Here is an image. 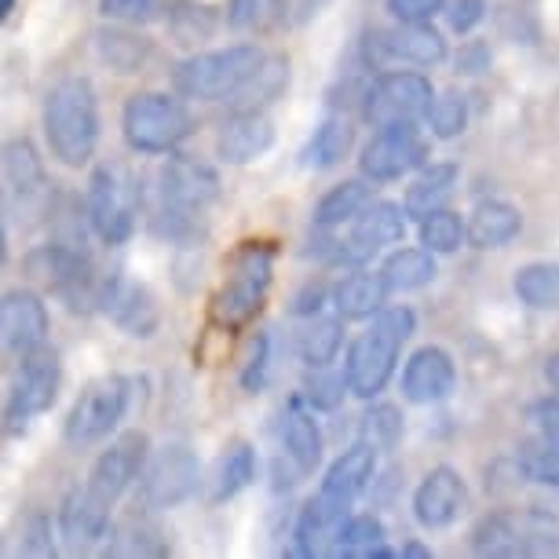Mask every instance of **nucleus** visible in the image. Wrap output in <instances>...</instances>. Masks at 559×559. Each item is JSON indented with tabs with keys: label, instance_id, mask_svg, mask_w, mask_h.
Returning a JSON list of instances; mask_svg holds the SVG:
<instances>
[{
	"label": "nucleus",
	"instance_id": "obj_1",
	"mask_svg": "<svg viewBox=\"0 0 559 559\" xmlns=\"http://www.w3.org/2000/svg\"><path fill=\"white\" fill-rule=\"evenodd\" d=\"M45 140L67 168L92 162L99 143V99L88 78H62L45 96Z\"/></svg>",
	"mask_w": 559,
	"mask_h": 559
},
{
	"label": "nucleus",
	"instance_id": "obj_2",
	"mask_svg": "<svg viewBox=\"0 0 559 559\" xmlns=\"http://www.w3.org/2000/svg\"><path fill=\"white\" fill-rule=\"evenodd\" d=\"M414 330H417V314L409 308H384L377 314V322L352 344V352L344 358V369L358 399H373L384 392L395 373L399 352L414 336Z\"/></svg>",
	"mask_w": 559,
	"mask_h": 559
},
{
	"label": "nucleus",
	"instance_id": "obj_3",
	"mask_svg": "<svg viewBox=\"0 0 559 559\" xmlns=\"http://www.w3.org/2000/svg\"><path fill=\"white\" fill-rule=\"evenodd\" d=\"M263 62V51L257 45H235V48H216L202 51V56L183 59L173 73L176 92L187 99L202 103H230L246 88V81L257 73Z\"/></svg>",
	"mask_w": 559,
	"mask_h": 559
},
{
	"label": "nucleus",
	"instance_id": "obj_4",
	"mask_svg": "<svg viewBox=\"0 0 559 559\" xmlns=\"http://www.w3.org/2000/svg\"><path fill=\"white\" fill-rule=\"evenodd\" d=\"M121 132L135 154H168L194 132V118L176 96L140 92L124 103Z\"/></svg>",
	"mask_w": 559,
	"mask_h": 559
},
{
	"label": "nucleus",
	"instance_id": "obj_5",
	"mask_svg": "<svg viewBox=\"0 0 559 559\" xmlns=\"http://www.w3.org/2000/svg\"><path fill=\"white\" fill-rule=\"evenodd\" d=\"M274 278V249L260 241H246L235 257H230L227 282L213 300V319L227 330L246 325L252 314L263 308Z\"/></svg>",
	"mask_w": 559,
	"mask_h": 559
},
{
	"label": "nucleus",
	"instance_id": "obj_6",
	"mask_svg": "<svg viewBox=\"0 0 559 559\" xmlns=\"http://www.w3.org/2000/svg\"><path fill=\"white\" fill-rule=\"evenodd\" d=\"M132 388L135 381L118 373L99 377V381H92L84 388V392L73 399L67 420H62V439H67V447L88 450L107 439L110 431L121 425V417L129 414Z\"/></svg>",
	"mask_w": 559,
	"mask_h": 559
},
{
	"label": "nucleus",
	"instance_id": "obj_7",
	"mask_svg": "<svg viewBox=\"0 0 559 559\" xmlns=\"http://www.w3.org/2000/svg\"><path fill=\"white\" fill-rule=\"evenodd\" d=\"M88 224L107 241V246H124L135 235L140 219V187L121 165H99L88 179Z\"/></svg>",
	"mask_w": 559,
	"mask_h": 559
},
{
	"label": "nucleus",
	"instance_id": "obj_8",
	"mask_svg": "<svg viewBox=\"0 0 559 559\" xmlns=\"http://www.w3.org/2000/svg\"><path fill=\"white\" fill-rule=\"evenodd\" d=\"M431 99H436V92H431L428 78L409 73V70H392V73H381V78L362 92V118L373 124V129H384V124H395V121H417V118H428Z\"/></svg>",
	"mask_w": 559,
	"mask_h": 559
},
{
	"label": "nucleus",
	"instance_id": "obj_9",
	"mask_svg": "<svg viewBox=\"0 0 559 559\" xmlns=\"http://www.w3.org/2000/svg\"><path fill=\"white\" fill-rule=\"evenodd\" d=\"M198 479H202V464L194 453L179 442H168L143 464L140 501L146 509H179L198 490Z\"/></svg>",
	"mask_w": 559,
	"mask_h": 559
},
{
	"label": "nucleus",
	"instance_id": "obj_10",
	"mask_svg": "<svg viewBox=\"0 0 559 559\" xmlns=\"http://www.w3.org/2000/svg\"><path fill=\"white\" fill-rule=\"evenodd\" d=\"M59 384H62V366L51 347H37V352L23 355L19 373L12 381V392H8V406H4L8 428L26 425L29 417L51 409V403L59 399Z\"/></svg>",
	"mask_w": 559,
	"mask_h": 559
},
{
	"label": "nucleus",
	"instance_id": "obj_11",
	"mask_svg": "<svg viewBox=\"0 0 559 559\" xmlns=\"http://www.w3.org/2000/svg\"><path fill=\"white\" fill-rule=\"evenodd\" d=\"M425 157H428V143L420 140L417 121H395L377 129L373 140L362 146L358 168L373 183H392V179H403L409 168L425 165Z\"/></svg>",
	"mask_w": 559,
	"mask_h": 559
},
{
	"label": "nucleus",
	"instance_id": "obj_12",
	"mask_svg": "<svg viewBox=\"0 0 559 559\" xmlns=\"http://www.w3.org/2000/svg\"><path fill=\"white\" fill-rule=\"evenodd\" d=\"M99 311L118 325L132 341H151L162 325V308L157 297L143 282L129 278V274H110L99 286Z\"/></svg>",
	"mask_w": 559,
	"mask_h": 559
},
{
	"label": "nucleus",
	"instance_id": "obj_13",
	"mask_svg": "<svg viewBox=\"0 0 559 559\" xmlns=\"http://www.w3.org/2000/svg\"><path fill=\"white\" fill-rule=\"evenodd\" d=\"M406 205L395 202H369L362 213L352 219V235L336 246V263H362L373 252L399 246L406 238Z\"/></svg>",
	"mask_w": 559,
	"mask_h": 559
},
{
	"label": "nucleus",
	"instance_id": "obj_14",
	"mask_svg": "<svg viewBox=\"0 0 559 559\" xmlns=\"http://www.w3.org/2000/svg\"><path fill=\"white\" fill-rule=\"evenodd\" d=\"M146 457H151V439H146L143 431H124V436L114 439L110 447L99 453V461L92 464L88 487L114 504L132 483H140Z\"/></svg>",
	"mask_w": 559,
	"mask_h": 559
},
{
	"label": "nucleus",
	"instance_id": "obj_15",
	"mask_svg": "<svg viewBox=\"0 0 559 559\" xmlns=\"http://www.w3.org/2000/svg\"><path fill=\"white\" fill-rule=\"evenodd\" d=\"M157 198L187 209H205L219 198V176L213 165L198 162V157L176 154L157 168Z\"/></svg>",
	"mask_w": 559,
	"mask_h": 559
},
{
	"label": "nucleus",
	"instance_id": "obj_16",
	"mask_svg": "<svg viewBox=\"0 0 559 559\" xmlns=\"http://www.w3.org/2000/svg\"><path fill=\"white\" fill-rule=\"evenodd\" d=\"M369 59L436 67V62L447 59V40L428 23H399L392 29H381V34L369 37Z\"/></svg>",
	"mask_w": 559,
	"mask_h": 559
},
{
	"label": "nucleus",
	"instance_id": "obj_17",
	"mask_svg": "<svg viewBox=\"0 0 559 559\" xmlns=\"http://www.w3.org/2000/svg\"><path fill=\"white\" fill-rule=\"evenodd\" d=\"M107 531H110V501L92 490L88 483L70 490L67 501L59 504V537L67 542L70 552L92 548L107 537Z\"/></svg>",
	"mask_w": 559,
	"mask_h": 559
},
{
	"label": "nucleus",
	"instance_id": "obj_18",
	"mask_svg": "<svg viewBox=\"0 0 559 559\" xmlns=\"http://www.w3.org/2000/svg\"><path fill=\"white\" fill-rule=\"evenodd\" d=\"M0 330L12 355H29L48 341V308L34 289H12L0 304Z\"/></svg>",
	"mask_w": 559,
	"mask_h": 559
},
{
	"label": "nucleus",
	"instance_id": "obj_19",
	"mask_svg": "<svg viewBox=\"0 0 559 559\" xmlns=\"http://www.w3.org/2000/svg\"><path fill=\"white\" fill-rule=\"evenodd\" d=\"M464 501H468V490H464L461 472H453L450 464H439L414 490V515L425 531H442V526L457 523Z\"/></svg>",
	"mask_w": 559,
	"mask_h": 559
},
{
	"label": "nucleus",
	"instance_id": "obj_20",
	"mask_svg": "<svg viewBox=\"0 0 559 559\" xmlns=\"http://www.w3.org/2000/svg\"><path fill=\"white\" fill-rule=\"evenodd\" d=\"M457 388V366L453 358L442 352V347H420V352L409 355V362L403 369V395L417 406H431L442 403V399L453 395Z\"/></svg>",
	"mask_w": 559,
	"mask_h": 559
},
{
	"label": "nucleus",
	"instance_id": "obj_21",
	"mask_svg": "<svg viewBox=\"0 0 559 559\" xmlns=\"http://www.w3.org/2000/svg\"><path fill=\"white\" fill-rule=\"evenodd\" d=\"M4 183H8V205L19 202V213L45 209L48 202V176L40 165L37 146L29 140H12L4 146Z\"/></svg>",
	"mask_w": 559,
	"mask_h": 559
},
{
	"label": "nucleus",
	"instance_id": "obj_22",
	"mask_svg": "<svg viewBox=\"0 0 559 559\" xmlns=\"http://www.w3.org/2000/svg\"><path fill=\"white\" fill-rule=\"evenodd\" d=\"M274 121L263 110H235L216 135V157L227 165H249L271 151Z\"/></svg>",
	"mask_w": 559,
	"mask_h": 559
},
{
	"label": "nucleus",
	"instance_id": "obj_23",
	"mask_svg": "<svg viewBox=\"0 0 559 559\" xmlns=\"http://www.w3.org/2000/svg\"><path fill=\"white\" fill-rule=\"evenodd\" d=\"M347 520L344 504L330 501L325 493H314V498L300 509V520L293 526V545H297L300 556H322L333 552V542L341 534V526Z\"/></svg>",
	"mask_w": 559,
	"mask_h": 559
},
{
	"label": "nucleus",
	"instance_id": "obj_24",
	"mask_svg": "<svg viewBox=\"0 0 559 559\" xmlns=\"http://www.w3.org/2000/svg\"><path fill=\"white\" fill-rule=\"evenodd\" d=\"M373 472H377V450L369 447V442H355L352 450H344L341 457L330 464L319 493H325V498L336 504H344V509H352L358 493L369 487Z\"/></svg>",
	"mask_w": 559,
	"mask_h": 559
},
{
	"label": "nucleus",
	"instance_id": "obj_25",
	"mask_svg": "<svg viewBox=\"0 0 559 559\" xmlns=\"http://www.w3.org/2000/svg\"><path fill=\"white\" fill-rule=\"evenodd\" d=\"M472 548L479 556H531V526H526V512H493L472 531Z\"/></svg>",
	"mask_w": 559,
	"mask_h": 559
},
{
	"label": "nucleus",
	"instance_id": "obj_26",
	"mask_svg": "<svg viewBox=\"0 0 559 559\" xmlns=\"http://www.w3.org/2000/svg\"><path fill=\"white\" fill-rule=\"evenodd\" d=\"M388 282L384 274H369V271H355L347 274L344 282H336L333 289V308L344 319H377L384 311V297H388Z\"/></svg>",
	"mask_w": 559,
	"mask_h": 559
},
{
	"label": "nucleus",
	"instance_id": "obj_27",
	"mask_svg": "<svg viewBox=\"0 0 559 559\" xmlns=\"http://www.w3.org/2000/svg\"><path fill=\"white\" fill-rule=\"evenodd\" d=\"M523 230V213L509 202H483L468 216V246L504 249Z\"/></svg>",
	"mask_w": 559,
	"mask_h": 559
},
{
	"label": "nucleus",
	"instance_id": "obj_28",
	"mask_svg": "<svg viewBox=\"0 0 559 559\" xmlns=\"http://www.w3.org/2000/svg\"><path fill=\"white\" fill-rule=\"evenodd\" d=\"M352 143H355V124L347 121L344 114H333V118H325L319 129H314L308 146L300 151V165L314 168V173L336 168L347 154H352Z\"/></svg>",
	"mask_w": 559,
	"mask_h": 559
},
{
	"label": "nucleus",
	"instance_id": "obj_29",
	"mask_svg": "<svg viewBox=\"0 0 559 559\" xmlns=\"http://www.w3.org/2000/svg\"><path fill=\"white\" fill-rule=\"evenodd\" d=\"M252 479H257V453H252L249 442H235L227 453H219L213 476H209V504L238 498Z\"/></svg>",
	"mask_w": 559,
	"mask_h": 559
},
{
	"label": "nucleus",
	"instance_id": "obj_30",
	"mask_svg": "<svg viewBox=\"0 0 559 559\" xmlns=\"http://www.w3.org/2000/svg\"><path fill=\"white\" fill-rule=\"evenodd\" d=\"M282 439H286L289 461L297 464V472H314L322 461V431L308 409L300 406V399H293L286 409V425H282Z\"/></svg>",
	"mask_w": 559,
	"mask_h": 559
},
{
	"label": "nucleus",
	"instance_id": "obj_31",
	"mask_svg": "<svg viewBox=\"0 0 559 559\" xmlns=\"http://www.w3.org/2000/svg\"><path fill=\"white\" fill-rule=\"evenodd\" d=\"M457 179H461V168L453 165V162L428 165L425 173H420L414 183H409V191H406V213L414 216V219L431 216L436 209L447 205V198L453 194Z\"/></svg>",
	"mask_w": 559,
	"mask_h": 559
},
{
	"label": "nucleus",
	"instance_id": "obj_32",
	"mask_svg": "<svg viewBox=\"0 0 559 559\" xmlns=\"http://www.w3.org/2000/svg\"><path fill=\"white\" fill-rule=\"evenodd\" d=\"M289 84V59L286 56H263V62L257 67V73L246 81V88L230 99L235 110H263L267 103H274L286 92Z\"/></svg>",
	"mask_w": 559,
	"mask_h": 559
},
{
	"label": "nucleus",
	"instance_id": "obj_33",
	"mask_svg": "<svg viewBox=\"0 0 559 559\" xmlns=\"http://www.w3.org/2000/svg\"><path fill=\"white\" fill-rule=\"evenodd\" d=\"M369 202H373V187H369L366 179H344V183L330 187V191L322 194V202L314 205V227L352 224Z\"/></svg>",
	"mask_w": 559,
	"mask_h": 559
},
{
	"label": "nucleus",
	"instance_id": "obj_34",
	"mask_svg": "<svg viewBox=\"0 0 559 559\" xmlns=\"http://www.w3.org/2000/svg\"><path fill=\"white\" fill-rule=\"evenodd\" d=\"M384 282L392 293H414L425 289L428 282H436V252L431 249H395L392 257L384 260Z\"/></svg>",
	"mask_w": 559,
	"mask_h": 559
},
{
	"label": "nucleus",
	"instance_id": "obj_35",
	"mask_svg": "<svg viewBox=\"0 0 559 559\" xmlns=\"http://www.w3.org/2000/svg\"><path fill=\"white\" fill-rule=\"evenodd\" d=\"M512 289L526 308L534 311H556L559 308V263L534 260L515 271Z\"/></svg>",
	"mask_w": 559,
	"mask_h": 559
},
{
	"label": "nucleus",
	"instance_id": "obj_36",
	"mask_svg": "<svg viewBox=\"0 0 559 559\" xmlns=\"http://www.w3.org/2000/svg\"><path fill=\"white\" fill-rule=\"evenodd\" d=\"M341 344H344V314H336V319H311L308 325H304L297 347H300L304 366L322 369L336 358Z\"/></svg>",
	"mask_w": 559,
	"mask_h": 559
},
{
	"label": "nucleus",
	"instance_id": "obj_37",
	"mask_svg": "<svg viewBox=\"0 0 559 559\" xmlns=\"http://www.w3.org/2000/svg\"><path fill=\"white\" fill-rule=\"evenodd\" d=\"M96 51L110 70L118 73H135L143 67V59L151 56V45L143 37L129 34V29H99L96 34Z\"/></svg>",
	"mask_w": 559,
	"mask_h": 559
},
{
	"label": "nucleus",
	"instance_id": "obj_38",
	"mask_svg": "<svg viewBox=\"0 0 559 559\" xmlns=\"http://www.w3.org/2000/svg\"><path fill=\"white\" fill-rule=\"evenodd\" d=\"M515 468L537 487L559 490V436H542L537 442H526L520 457H515Z\"/></svg>",
	"mask_w": 559,
	"mask_h": 559
},
{
	"label": "nucleus",
	"instance_id": "obj_39",
	"mask_svg": "<svg viewBox=\"0 0 559 559\" xmlns=\"http://www.w3.org/2000/svg\"><path fill=\"white\" fill-rule=\"evenodd\" d=\"M282 23H289L286 0H230L227 4V26L241 34H263Z\"/></svg>",
	"mask_w": 559,
	"mask_h": 559
},
{
	"label": "nucleus",
	"instance_id": "obj_40",
	"mask_svg": "<svg viewBox=\"0 0 559 559\" xmlns=\"http://www.w3.org/2000/svg\"><path fill=\"white\" fill-rule=\"evenodd\" d=\"M461 241H468V224H461V216L450 213V209H436L431 216L420 219V246L431 249L436 257L457 252Z\"/></svg>",
	"mask_w": 559,
	"mask_h": 559
},
{
	"label": "nucleus",
	"instance_id": "obj_41",
	"mask_svg": "<svg viewBox=\"0 0 559 559\" xmlns=\"http://www.w3.org/2000/svg\"><path fill=\"white\" fill-rule=\"evenodd\" d=\"M377 545H384L381 520H373V515H347L330 556H373Z\"/></svg>",
	"mask_w": 559,
	"mask_h": 559
},
{
	"label": "nucleus",
	"instance_id": "obj_42",
	"mask_svg": "<svg viewBox=\"0 0 559 559\" xmlns=\"http://www.w3.org/2000/svg\"><path fill=\"white\" fill-rule=\"evenodd\" d=\"M358 436H362V442H369L377 453L395 450V442L403 439V414L388 403L369 406L362 420H358Z\"/></svg>",
	"mask_w": 559,
	"mask_h": 559
},
{
	"label": "nucleus",
	"instance_id": "obj_43",
	"mask_svg": "<svg viewBox=\"0 0 559 559\" xmlns=\"http://www.w3.org/2000/svg\"><path fill=\"white\" fill-rule=\"evenodd\" d=\"M198 224H202V209H187V205H173L157 198V209L151 216V230L165 241H191L198 235Z\"/></svg>",
	"mask_w": 559,
	"mask_h": 559
},
{
	"label": "nucleus",
	"instance_id": "obj_44",
	"mask_svg": "<svg viewBox=\"0 0 559 559\" xmlns=\"http://www.w3.org/2000/svg\"><path fill=\"white\" fill-rule=\"evenodd\" d=\"M428 129L436 140H457V135L468 129V99L457 96V92H447V96L431 99Z\"/></svg>",
	"mask_w": 559,
	"mask_h": 559
},
{
	"label": "nucleus",
	"instance_id": "obj_45",
	"mask_svg": "<svg viewBox=\"0 0 559 559\" xmlns=\"http://www.w3.org/2000/svg\"><path fill=\"white\" fill-rule=\"evenodd\" d=\"M344 388H352V381H347V369L344 373H330V366L314 369V377L308 381V403L314 409H336L344 403Z\"/></svg>",
	"mask_w": 559,
	"mask_h": 559
},
{
	"label": "nucleus",
	"instance_id": "obj_46",
	"mask_svg": "<svg viewBox=\"0 0 559 559\" xmlns=\"http://www.w3.org/2000/svg\"><path fill=\"white\" fill-rule=\"evenodd\" d=\"M267 362H271V341H267V333H260V336H252L246 366H241V373H238L246 392H260L263 388V381H267Z\"/></svg>",
	"mask_w": 559,
	"mask_h": 559
},
{
	"label": "nucleus",
	"instance_id": "obj_47",
	"mask_svg": "<svg viewBox=\"0 0 559 559\" xmlns=\"http://www.w3.org/2000/svg\"><path fill=\"white\" fill-rule=\"evenodd\" d=\"M23 556H51V520L45 512H29L23 520Z\"/></svg>",
	"mask_w": 559,
	"mask_h": 559
},
{
	"label": "nucleus",
	"instance_id": "obj_48",
	"mask_svg": "<svg viewBox=\"0 0 559 559\" xmlns=\"http://www.w3.org/2000/svg\"><path fill=\"white\" fill-rule=\"evenodd\" d=\"M483 15H487V0H450L447 4V23L461 37L472 34L483 23Z\"/></svg>",
	"mask_w": 559,
	"mask_h": 559
},
{
	"label": "nucleus",
	"instance_id": "obj_49",
	"mask_svg": "<svg viewBox=\"0 0 559 559\" xmlns=\"http://www.w3.org/2000/svg\"><path fill=\"white\" fill-rule=\"evenodd\" d=\"M388 12L399 23H431L439 12H447V0H388Z\"/></svg>",
	"mask_w": 559,
	"mask_h": 559
},
{
	"label": "nucleus",
	"instance_id": "obj_50",
	"mask_svg": "<svg viewBox=\"0 0 559 559\" xmlns=\"http://www.w3.org/2000/svg\"><path fill=\"white\" fill-rule=\"evenodd\" d=\"M114 556H162L165 552V545L157 542V534L154 531H146V526H140V531H132L118 537V545L110 548Z\"/></svg>",
	"mask_w": 559,
	"mask_h": 559
},
{
	"label": "nucleus",
	"instance_id": "obj_51",
	"mask_svg": "<svg viewBox=\"0 0 559 559\" xmlns=\"http://www.w3.org/2000/svg\"><path fill=\"white\" fill-rule=\"evenodd\" d=\"M99 12L114 23H140L154 12V0H99Z\"/></svg>",
	"mask_w": 559,
	"mask_h": 559
},
{
	"label": "nucleus",
	"instance_id": "obj_52",
	"mask_svg": "<svg viewBox=\"0 0 559 559\" xmlns=\"http://www.w3.org/2000/svg\"><path fill=\"white\" fill-rule=\"evenodd\" d=\"M531 420L537 425V431H542V436H559V395L534 403L531 406Z\"/></svg>",
	"mask_w": 559,
	"mask_h": 559
},
{
	"label": "nucleus",
	"instance_id": "obj_53",
	"mask_svg": "<svg viewBox=\"0 0 559 559\" xmlns=\"http://www.w3.org/2000/svg\"><path fill=\"white\" fill-rule=\"evenodd\" d=\"M483 70H490V48L487 45H479V40H472V45H464L461 48V56H457V73H483Z\"/></svg>",
	"mask_w": 559,
	"mask_h": 559
},
{
	"label": "nucleus",
	"instance_id": "obj_54",
	"mask_svg": "<svg viewBox=\"0 0 559 559\" xmlns=\"http://www.w3.org/2000/svg\"><path fill=\"white\" fill-rule=\"evenodd\" d=\"M545 377H548V384H552L556 392H559V352L545 358Z\"/></svg>",
	"mask_w": 559,
	"mask_h": 559
},
{
	"label": "nucleus",
	"instance_id": "obj_55",
	"mask_svg": "<svg viewBox=\"0 0 559 559\" xmlns=\"http://www.w3.org/2000/svg\"><path fill=\"white\" fill-rule=\"evenodd\" d=\"M399 556H414V559H428L431 556V548H425V545H417V542H409V545H403V552Z\"/></svg>",
	"mask_w": 559,
	"mask_h": 559
},
{
	"label": "nucleus",
	"instance_id": "obj_56",
	"mask_svg": "<svg viewBox=\"0 0 559 559\" xmlns=\"http://www.w3.org/2000/svg\"><path fill=\"white\" fill-rule=\"evenodd\" d=\"M15 8V0H0V15H8Z\"/></svg>",
	"mask_w": 559,
	"mask_h": 559
}]
</instances>
